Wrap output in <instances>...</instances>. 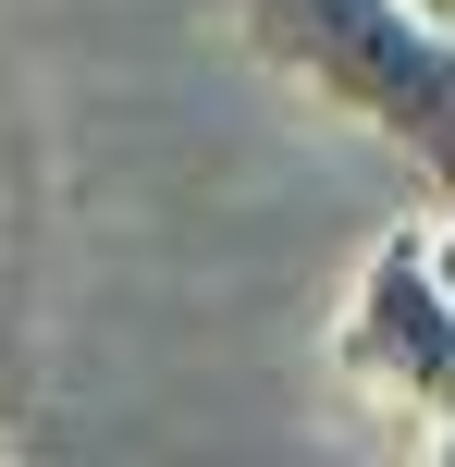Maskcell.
<instances>
[{
    "label": "cell",
    "mask_w": 455,
    "mask_h": 467,
    "mask_svg": "<svg viewBox=\"0 0 455 467\" xmlns=\"http://www.w3.org/2000/svg\"><path fill=\"white\" fill-rule=\"evenodd\" d=\"M234 25L333 123H369L419 172H455V25L419 0H234Z\"/></svg>",
    "instance_id": "6da1fadb"
},
{
    "label": "cell",
    "mask_w": 455,
    "mask_h": 467,
    "mask_svg": "<svg viewBox=\"0 0 455 467\" xmlns=\"http://www.w3.org/2000/svg\"><path fill=\"white\" fill-rule=\"evenodd\" d=\"M333 357H345V381H357L369 406H394V419H419L431 443H455V283L431 258V222H407V234L369 246Z\"/></svg>",
    "instance_id": "7a4b0ae2"
},
{
    "label": "cell",
    "mask_w": 455,
    "mask_h": 467,
    "mask_svg": "<svg viewBox=\"0 0 455 467\" xmlns=\"http://www.w3.org/2000/svg\"><path fill=\"white\" fill-rule=\"evenodd\" d=\"M431 258H443V283H455V222H431Z\"/></svg>",
    "instance_id": "3957f363"
},
{
    "label": "cell",
    "mask_w": 455,
    "mask_h": 467,
    "mask_svg": "<svg viewBox=\"0 0 455 467\" xmlns=\"http://www.w3.org/2000/svg\"><path fill=\"white\" fill-rule=\"evenodd\" d=\"M419 13H431V25H455V0H419Z\"/></svg>",
    "instance_id": "277c9868"
}]
</instances>
